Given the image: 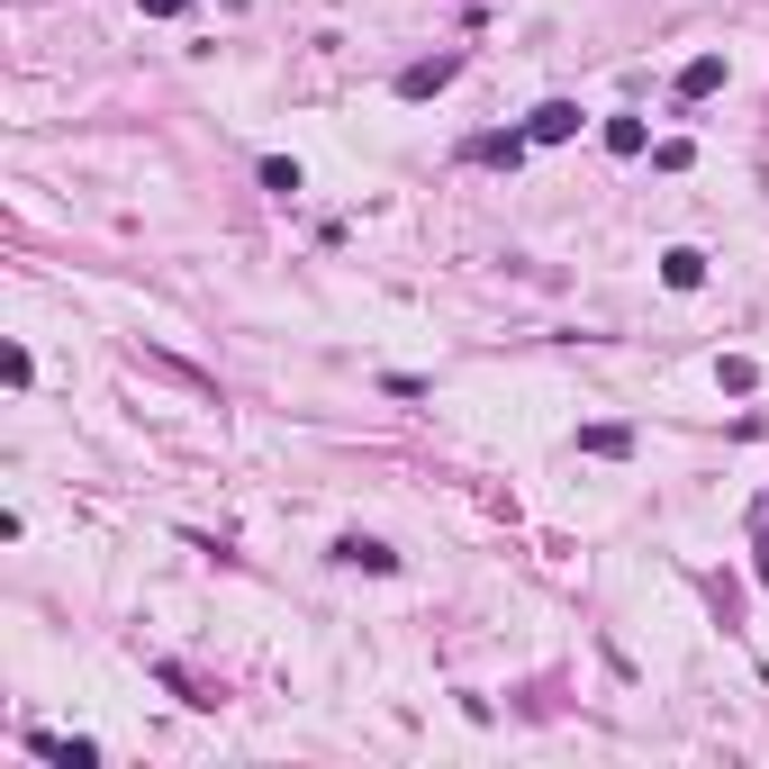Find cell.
Segmentation results:
<instances>
[{
  "mask_svg": "<svg viewBox=\"0 0 769 769\" xmlns=\"http://www.w3.org/2000/svg\"><path fill=\"white\" fill-rule=\"evenodd\" d=\"M336 562H344V570H381V579L398 570V553H389L381 534H344V543H336Z\"/></svg>",
  "mask_w": 769,
  "mask_h": 769,
  "instance_id": "cell-1",
  "label": "cell"
},
{
  "mask_svg": "<svg viewBox=\"0 0 769 769\" xmlns=\"http://www.w3.org/2000/svg\"><path fill=\"white\" fill-rule=\"evenodd\" d=\"M453 72H462V55H434V64H408V72H398V91H408V100H426V91H444Z\"/></svg>",
  "mask_w": 769,
  "mask_h": 769,
  "instance_id": "cell-2",
  "label": "cell"
},
{
  "mask_svg": "<svg viewBox=\"0 0 769 769\" xmlns=\"http://www.w3.org/2000/svg\"><path fill=\"white\" fill-rule=\"evenodd\" d=\"M525 136H534V145H562V136H579V109H570V100H543Z\"/></svg>",
  "mask_w": 769,
  "mask_h": 769,
  "instance_id": "cell-3",
  "label": "cell"
},
{
  "mask_svg": "<svg viewBox=\"0 0 769 769\" xmlns=\"http://www.w3.org/2000/svg\"><path fill=\"white\" fill-rule=\"evenodd\" d=\"M661 281H670V290H698V281H706V253H698V245H670V253H661Z\"/></svg>",
  "mask_w": 769,
  "mask_h": 769,
  "instance_id": "cell-4",
  "label": "cell"
},
{
  "mask_svg": "<svg viewBox=\"0 0 769 769\" xmlns=\"http://www.w3.org/2000/svg\"><path fill=\"white\" fill-rule=\"evenodd\" d=\"M724 91V55H698V64H679V100H706Z\"/></svg>",
  "mask_w": 769,
  "mask_h": 769,
  "instance_id": "cell-5",
  "label": "cell"
},
{
  "mask_svg": "<svg viewBox=\"0 0 769 769\" xmlns=\"http://www.w3.org/2000/svg\"><path fill=\"white\" fill-rule=\"evenodd\" d=\"M534 136H471V163H525Z\"/></svg>",
  "mask_w": 769,
  "mask_h": 769,
  "instance_id": "cell-6",
  "label": "cell"
},
{
  "mask_svg": "<svg viewBox=\"0 0 769 769\" xmlns=\"http://www.w3.org/2000/svg\"><path fill=\"white\" fill-rule=\"evenodd\" d=\"M36 751H46V760H64V769H91V760H100V743H82V734H72V743H55V734H36Z\"/></svg>",
  "mask_w": 769,
  "mask_h": 769,
  "instance_id": "cell-7",
  "label": "cell"
},
{
  "mask_svg": "<svg viewBox=\"0 0 769 769\" xmlns=\"http://www.w3.org/2000/svg\"><path fill=\"white\" fill-rule=\"evenodd\" d=\"M579 453H607L615 462V453H634V434L625 426H579Z\"/></svg>",
  "mask_w": 769,
  "mask_h": 769,
  "instance_id": "cell-8",
  "label": "cell"
},
{
  "mask_svg": "<svg viewBox=\"0 0 769 769\" xmlns=\"http://www.w3.org/2000/svg\"><path fill=\"white\" fill-rule=\"evenodd\" d=\"M715 381L743 398V389H760V362H751V353H724V362H715Z\"/></svg>",
  "mask_w": 769,
  "mask_h": 769,
  "instance_id": "cell-9",
  "label": "cell"
},
{
  "mask_svg": "<svg viewBox=\"0 0 769 769\" xmlns=\"http://www.w3.org/2000/svg\"><path fill=\"white\" fill-rule=\"evenodd\" d=\"M643 145H652L643 118H607V155H643Z\"/></svg>",
  "mask_w": 769,
  "mask_h": 769,
  "instance_id": "cell-10",
  "label": "cell"
},
{
  "mask_svg": "<svg viewBox=\"0 0 769 769\" xmlns=\"http://www.w3.org/2000/svg\"><path fill=\"white\" fill-rule=\"evenodd\" d=\"M263 191H272V200H290V191H299V163L272 155V163H263Z\"/></svg>",
  "mask_w": 769,
  "mask_h": 769,
  "instance_id": "cell-11",
  "label": "cell"
},
{
  "mask_svg": "<svg viewBox=\"0 0 769 769\" xmlns=\"http://www.w3.org/2000/svg\"><path fill=\"white\" fill-rule=\"evenodd\" d=\"M136 10H145V19H181V10H191V0H136Z\"/></svg>",
  "mask_w": 769,
  "mask_h": 769,
  "instance_id": "cell-12",
  "label": "cell"
}]
</instances>
